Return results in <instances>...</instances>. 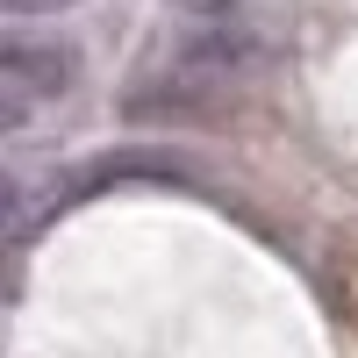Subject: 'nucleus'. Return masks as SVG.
Returning <instances> with one entry per match:
<instances>
[{"label":"nucleus","mask_w":358,"mask_h":358,"mask_svg":"<svg viewBox=\"0 0 358 358\" xmlns=\"http://www.w3.org/2000/svg\"><path fill=\"white\" fill-rule=\"evenodd\" d=\"M79 86V57L50 36H8L0 43V94H8V129L29 122L36 101H65Z\"/></svg>","instance_id":"f257e3e1"},{"label":"nucleus","mask_w":358,"mask_h":358,"mask_svg":"<svg viewBox=\"0 0 358 358\" xmlns=\"http://www.w3.org/2000/svg\"><path fill=\"white\" fill-rule=\"evenodd\" d=\"M8 15H65V8H79V0H0Z\"/></svg>","instance_id":"f03ea898"}]
</instances>
